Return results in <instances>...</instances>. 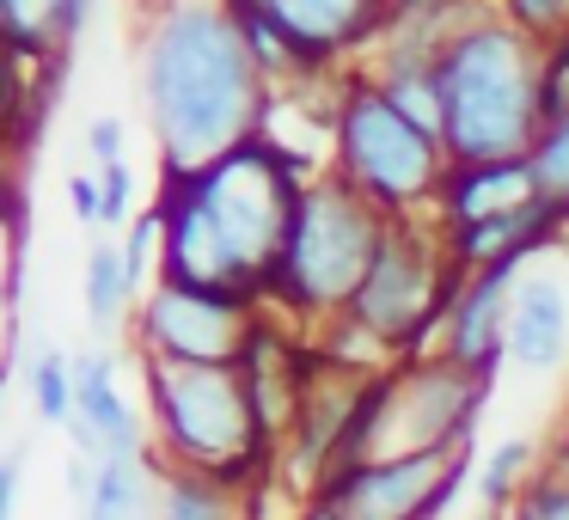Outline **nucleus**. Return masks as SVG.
<instances>
[{
  "label": "nucleus",
  "instance_id": "obj_13",
  "mask_svg": "<svg viewBox=\"0 0 569 520\" xmlns=\"http://www.w3.org/2000/svg\"><path fill=\"white\" fill-rule=\"evenodd\" d=\"M539 184H532V160H490V166H447V184H441V227H471V221H490V214H515L532 209Z\"/></svg>",
  "mask_w": 569,
  "mask_h": 520
},
{
  "label": "nucleus",
  "instance_id": "obj_31",
  "mask_svg": "<svg viewBox=\"0 0 569 520\" xmlns=\"http://www.w3.org/2000/svg\"><path fill=\"white\" fill-rule=\"evenodd\" d=\"M557 471H563V478H569V434H563V459H557Z\"/></svg>",
  "mask_w": 569,
  "mask_h": 520
},
{
  "label": "nucleus",
  "instance_id": "obj_15",
  "mask_svg": "<svg viewBox=\"0 0 569 520\" xmlns=\"http://www.w3.org/2000/svg\"><path fill=\"white\" fill-rule=\"evenodd\" d=\"M92 0H0V31L19 62H62V50L87 31Z\"/></svg>",
  "mask_w": 569,
  "mask_h": 520
},
{
  "label": "nucleus",
  "instance_id": "obj_20",
  "mask_svg": "<svg viewBox=\"0 0 569 520\" xmlns=\"http://www.w3.org/2000/svg\"><path fill=\"white\" fill-rule=\"evenodd\" d=\"M527 466H532V441L527 434H508V441H496L490 447V459H483V471H478V496H483V508H508L515 496H527Z\"/></svg>",
  "mask_w": 569,
  "mask_h": 520
},
{
  "label": "nucleus",
  "instance_id": "obj_30",
  "mask_svg": "<svg viewBox=\"0 0 569 520\" xmlns=\"http://www.w3.org/2000/svg\"><path fill=\"white\" fill-rule=\"evenodd\" d=\"M300 520H337V514H331V508H319V502H312V508H307V514H300Z\"/></svg>",
  "mask_w": 569,
  "mask_h": 520
},
{
  "label": "nucleus",
  "instance_id": "obj_25",
  "mask_svg": "<svg viewBox=\"0 0 569 520\" xmlns=\"http://www.w3.org/2000/svg\"><path fill=\"white\" fill-rule=\"evenodd\" d=\"M99 190H104V227L129 221V209H136V172H129V160L99 166Z\"/></svg>",
  "mask_w": 569,
  "mask_h": 520
},
{
  "label": "nucleus",
  "instance_id": "obj_1",
  "mask_svg": "<svg viewBox=\"0 0 569 520\" xmlns=\"http://www.w3.org/2000/svg\"><path fill=\"white\" fill-rule=\"evenodd\" d=\"M276 80L227 0H178L141 43V104L166 178L221 166L263 136Z\"/></svg>",
  "mask_w": 569,
  "mask_h": 520
},
{
  "label": "nucleus",
  "instance_id": "obj_21",
  "mask_svg": "<svg viewBox=\"0 0 569 520\" xmlns=\"http://www.w3.org/2000/svg\"><path fill=\"white\" fill-rule=\"evenodd\" d=\"M527 160H532V184H539V197L569 214V117L545 123L539 148H532Z\"/></svg>",
  "mask_w": 569,
  "mask_h": 520
},
{
  "label": "nucleus",
  "instance_id": "obj_10",
  "mask_svg": "<svg viewBox=\"0 0 569 520\" xmlns=\"http://www.w3.org/2000/svg\"><path fill=\"white\" fill-rule=\"evenodd\" d=\"M136 331H141V356L202 361V368H239L251 331H258V307L209 294V288L153 282L148 294H141V307H136Z\"/></svg>",
  "mask_w": 569,
  "mask_h": 520
},
{
  "label": "nucleus",
  "instance_id": "obj_12",
  "mask_svg": "<svg viewBox=\"0 0 569 520\" xmlns=\"http://www.w3.org/2000/svg\"><path fill=\"white\" fill-rule=\"evenodd\" d=\"M508 361L520 373H557L569 361V288L557 276H520L508 307Z\"/></svg>",
  "mask_w": 569,
  "mask_h": 520
},
{
  "label": "nucleus",
  "instance_id": "obj_7",
  "mask_svg": "<svg viewBox=\"0 0 569 520\" xmlns=\"http://www.w3.org/2000/svg\"><path fill=\"white\" fill-rule=\"evenodd\" d=\"M141 386H148L153 422H160V441L178 459V471L233 478L239 466H251L263 453V422H258V404H251V386L239 368L148 356Z\"/></svg>",
  "mask_w": 569,
  "mask_h": 520
},
{
  "label": "nucleus",
  "instance_id": "obj_26",
  "mask_svg": "<svg viewBox=\"0 0 569 520\" xmlns=\"http://www.w3.org/2000/svg\"><path fill=\"white\" fill-rule=\"evenodd\" d=\"M87 153L99 166H117L123 160V123H117V117H92L87 123Z\"/></svg>",
  "mask_w": 569,
  "mask_h": 520
},
{
  "label": "nucleus",
  "instance_id": "obj_23",
  "mask_svg": "<svg viewBox=\"0 0 569 520\" xmlns=\"http://www.w3.org/2000/svg\"><path fill=\"white\" fill-rule=\"evenodd\" d=\"M515 520H569V478L563 471H545V478L527 483Z\"/></svg>",
  "mask_w": 569,
  "mask_h": 520
},
{
  "label": "nucleus",
  "instance_id": "obj_5",
  "mask_svg": "<svg viewBox=\"0 0 569 520\" xmlns=\"http://www.w3.org/2000/svg\"><path fill=\"white\" fill-rule=\"evenodd\" d=\"M392 214L373 209L343 172H325L300 190V209L288 221L282 263L270 276V307L282 312H343L356 288L368 282L373 258L386 246Z\"/></svg>",
  "mask_w": 569,
  "mask_h": 520
},
{
  "label": "nucleus",
  "instance_id": "obj_17",
  "mask_svg": "<svg viewBox=\"0 0 569 520\" xmlns=\"http://www.w3.org/2000/svg\"><path fill=\"white\" fill-rule=\"evenodd\" d=\"M87 520H148V459H99Z\"/></svg>",
  "mask_w": 569,
  "mask_h": 520
},
{
  "label": "nucleus",
  "instance_id": "obj_2",
  "mask_svg": "<svg viewBox=\"0 0 569 520\" xmlns=\"http://www.w3.org/2000/svg\"><path fill=\"white\" fill-rule=\"evenodd\" d=\"M307 184L312 178L263 136L251 148L227 153L209 172L166 178L160 209H153L166 227L160 282L209 288V294L263 307Z\"/></svg>",
  "mask_w": 569,
  "mask_h": 520
},
{
  "label": "nucleus",
  "instance_id": "obj_18",
  "mask_svg": "<svg viewBox=\"0 0 569 520\" xmlns=\"http://www.w3.org/2000/svg\"><path fill=\"white\" fill-rule=\"evenodd\" d=\"M31 404H38V417L50 422V429H74L80 422V386H74V356H62V349H38V361H31Z\"/></svg>",
  "mask_w": 569,
  "mask_h": 520
},
{
  "label": "nucleus",
  "instance_id": "obj_24",
  "mask_svg": "<svg viewBox=\"0 0 569 520\" xmlns=\"http://www.w3.org/2000/svg\"><path fill=\"white\" fill-rule=\"evenodd\" d=\"M569 117V31L545 43V123Z\"/></svg>",
  "mask_w": 569,
  "mask_h": 520
},
{
  "label": "nucleus",
  "instance_id": "obj_22",
  "mask_svg": "<svg viewBox=\"0 0 569 520\" xmlns=\"http://www.w3.org/2000/svg\"><path fill=\"white\" fill-rule=\"evenodd\" d=\"M496 13L539 43H557L569 31V0H496Z\"/></svg>",
  "mask_w": 569,
  "mask_h": 520
},
{
  "label": "nucleus",
  "instance_id": "obj_14",
  "mask_svg": "<svg viewBox=\"0 0 569 520\" xmlns=\"http://www.w3.org/2000/svg\"><path fill=\"white\" fill-rule=\"evenodd\" d=\"M74 386H80V422L99 434L104 459H148V429L117 386V361L104 349L74 356Z\"/></svg>",
  "mask_w": 569,
  "mask_h": 520
},
{
  "label": "nucleus",
  "instance_id": "obj_3",
  "mask_svg": "<svg viewBox=\"0 0 569 520\" xmlns=\"http://www.w3.org/2000/svg\"><path fill=\"white\" fill-rule=\"evenodd\" d=\"M441 148L453 166L527 160L545 136V43L478 7L453 26L441 62Z\"/></svg>",
  "mask_w": 569,
  "mask_h": 520
},
{
  "label": "nucleus",
  "instance_id": "obj_11",
  "mask_svg": "<svg viewBox=\"0 0 569 520\" xmlns=\"http://www.w3.org/2000/svg\"><path fill=\"white\" fill-rule=\"evenodd\" d=\"M515 288H520V263L471 270L466 294H459L453 319H447V343H441V356L453 368L490 380V368L508 356V307H515Z\"/></svg>",
  "mask_w": 569,
  "mask_h": 520
},
{
  "label": "nucleus",
  "instance_id": "obj_16",
  "mask_svg": "<svg viewBox=\"0 0 569 520\" xmlns=\"http://www.w3.org/2000/svg\"><path fill=\"white\" fill-rule=\"evenodd\" d=\"M87 319H92V337H117L123 331V312L141 307L136 288H129V270H123V246H111V239H99V246L87 251Z\"/></svg>",
  "mask_w": 569,
  "mask_h": 520
},
{
  "label": "nucleus",
  "instance_id": "obj_19",
  "mask_svg": "<svg viewBox=\"0 0 569 520\" xmlns=\"http://www.w3.org/2000/svg\"><path fill=\"white\" fill-rule=\"evenodd\" d=\"M160 520H239V508H233L227 478H209V471H178V478L166 483Z\"/></svg>",
  "mask_w": 569,
  "mask_h": 520
},
{
  "label": "nucleus",
  "instance_id": "obj_4",
  "mask_svg": "<svg viewBox=\"0 0 569 520\" xmlns=\"http://www.w3.org/2000/svg\"><path fill=\"white\" fill-rule=\"evenodd\" d=\"M447 148L422 123H410L368 68H349L331 87V172H343L373 209L392 221L435 209L447 184Z\"/></svg>",
  "mask_w": 569,
  "mask_h": 520
},
{
  "label": "nucleus",
  "instance_id": "obj_28",
  "mask_svg": "<svg viewBox=\"0 0 569 520\" xmlns=\"http://www.w3.org/2000/svg\"><path fill=\"white\" fill-rule=\"evenodd\" d=\"M405 13H441V19H466L478 13V7H490V0H398Z\"/></svg>",
  "mask_w": 569,
  "mask_h": 520
},
{
  "label": "nucleus",
  "instance_id": "obj_29",
  "mask_svg": "<svg viewBox=\"0 0 569 520\" xmlns=\"http://www.w3.org/2000/svg\"><path fill=\"white\" fill-rule=\"evenodd\" d=\"M19 508V459H7V471H0V520H13Z\"/></svg>",
  "mask_w": 569,
  "mask_h": 520
},
{
  "label": "nucleus",
  "instance_id": "obj_9",
  "mask_svg": "<svg viewBox=\"0 0 569 520\" xmlns=\"http://www.w3.org/2000/svg\"><path fill=\"white\" fill-rule=\"evenodd\" d=\"M459 483H466V447L361 459L319 483V508H331L337 520H435Z\"/></svg>",
  "mask_w": 569,
  "mask_h": 520
},
{
  "label": "nucleus",
  "instance_id": "obj_6",
  "mask_svg": "<svg viewBox=\"0 0 569 520\" xmlns=\"http://www.w3.org/2000/svg\"><path fill=\"white\" fill-rule=\"evenodd\" d=\"M466 282L471 270L453 258L447 233L405 214V221L386 227L380 258H373L368 282L356 288V300L343 307V319L392 356H417V349H429L435 331L447 337V319H453Z\"/></svg>",
  "mask_w": 569,
  "mask_h": 520
},
{
  "label": "nucleus",
  "instance_id": "obj_27",
  "mask_svg": "<svg viewBox=\"0 0 569 520\" xmlns=\"http://www.w3.org/2000/svg\"><path fill=\"white\" fill-rule=\"evenodd\" d=\"M68 209H74V221L104 227V190H99V178H68Z\"/></svg>",
  "mask_w": 569,
  "mask_h": 520
},
{
  "label": "nucleus",
  "instance_id": "obj_8",
  "mask_svg": "<svg viewBox=\"0 0 569 520\" xmlns=\"http://www.w3.org/2000/svg\"><path fill=\"white\" fill-rule=\"evenodd\" d=\"M270 80H319L386 38L398 0H227Z\"/></svg>",
  "mask_w": 569,
  "mask_h": 520
}]
</instances>
